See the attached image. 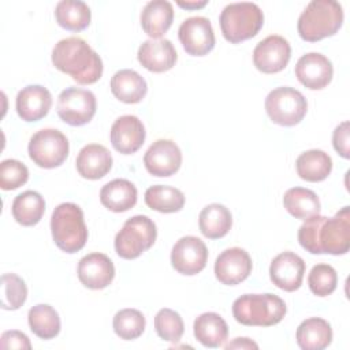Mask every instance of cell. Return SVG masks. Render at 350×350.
<instances>
[{"label": "cell", "instance_id": "11", "mask_svg": "<svg viewBox=\"0 0 350 350\" xmlns=\"http://www.w3.org/2000/svg\"><path fill=\"white\" fill-rule=\"evenodd\" d=\"M208 261L206 245L197 237L186 235L176 241L171 250V264L182 275L200 273Z\"/></svg>", "mask_w": 350, "mask_h": 350}, {"label": "cell", "instance_id": "30", "mask_svg": "<svg viewBox=\"0 0 350 350\" xmlns=\"http://www.w3.org/2000/svg\"><path fill=\"white\" fill-rule=\"evenodd\" d=\"M11 212L19 224L26 227L36 226L45 212V200L40 193L26 190L15 197Z\"/></svg>", "mask_w": 350, "mask_h": 350}, {"label": "cell", "instance_id": "42", "mask_svg": "<svg viewBox=\"0 0 350 350\" xmlns=\"http://www.w3.org/2000/svg\"><path fill=\"white\" fill-rule=\"evenodd\" d=\"M226 350L230 349H258V345L253 340H250L249 338H235L232 342L227 343L224 346Z\"/></svg>", "mask_w": 350, "mask_h": 350}, {"label": "cell", "instance_id": "14", "mask_svg": "<svg viewBox=\"0 0 350 350\" xmlns=\"http://www.w3.org/2000/svg\"><path fill=\"white\" fill-rule=\"evenodd\" d=\"M144 164L153 176H171L180 168L182 152L174 141L157 139L145 152Z\"/></svg>", "mask_w": 350, "mask_h": 350}, {"label": "cell", "instance_id": "31", "mask_svg": "<svg viewBox=\"0 0 350 350\" xmlns=\"http://www.w3.org/2000/svg\"><path fill=\"white\" fill-rule=\"evenodd\" d=\"M55 18L59 26L70 31H81L90 23V8L79 0H62L56 4Z\"/></svg>", "mask_w": 350, "mask_h": 350}, {"label": "cell", "instance_id": "41", "mask_svg": "<svg viewBox=\"0 0 350 350\" xmlns=\"http://www.w3.org/2000/svg\"><path fill=\"white\" fill-rule=\"evenodd\" d=\"M0 347L7 350V349H31V343L27 338L26 334L12 329V331H5L3 332L0 338Z\"/></svg>", "mask_w": 350, "mask_h": 350}, {"label": "cell", "instance_id": "23", "mask_svg": "<svg viewBox=\"0 0 350 350\" xmlns=\"http://www.w3.org/2000/svg\"><path fill=\"white\" fill-rule=\"evenodd\" d=\"M109 86L112 94L126 104L139 103L148 92V85L144 77L130 68L116 71L111 78Z\"/></svg>", "mask_w": 350, "mask_h": 350}, {"label": "cell", "instance_id": "2", "mask_svg": "<svg viewBox=\"0 0 350 350\" xmlns=\"http://www.w3.org/2000/svg\"><path fill=\"white\" fill-rule=\"evenodd\" d=\"M53 66L81 85H92L103 75V60L81 37L60 40L52 51Z\"/></svg>", "mask_w": 350, "mask_h": 350}, {"label": "cell", "instance_id": "10", "mask_svg": "<svg viewBox=\"0 0 350 350\" xmlns=\"http://www.w3.org/2000/svg\"><path fill=\"white\" fill-rule=\"evenodd\" d=\"M96 96L86 89L67 88L57 97V115L70 126H83L96 113Z\"/></svg>", "mask_w": 350, "mask_h": 350}, {"label": "cell", "instance_id": "12", "mask_svg": "<svg viewBox=\"0 0 350 350\" xmlns=\"http://www.w3.org/2000/svg\"><path fill=\"white\" fill-rule=\"evenodd\" d=\"M179 41L191 56H205L215 46V33L211 21L205 16H190L185 19L178 30Z\"/></svg>", "mask_w": 350, "mask_h": 350}, {"label": "cell", "instance_id": "33", "mask_svg": "<svg viewBox=\"0 0 350 350\" xmlns=\"http://www.w3.org/2000/svg\"><path fill=\"white\" fill-rule=\"evenodd\" d=\"M29 327L41 339H52L60 332L59 313L48 304H37L27 313Z\"/></svg>", "mask_w": 350, "mask_h": 350}, {"label": "cell", "instance_id": "5", "mask_svg": "<svg viewBox=\"0 0 350 350\" xmlns=\"http://www.w3.org/2000/svg\"><path fill=\"white\" fill-rule=\"evenodd\" d=\"M51 231L56 246L66 253L79 252L88 241V228L82 209L74 202H63L51 217Z\"/></svg>", "mask_w": 350, "mask_h": 350}, {"label": "cell", "instance_id": "16", "mask_svg": "<svg viewBox=\"0 0 350 350\" xmlns=\"http://www.w3.org/2000/svg\"><path fill=\"white\" fill-rule=\"evenodd\" d=\"M334 67L328 57L319 52L301 56L295 64L297 79L310 90L324 89L332 79Z\"/></svg>", "mask_w": 350, "mask_h": 350}, {"label": "cell", "instance_id": "35", "mask_svg": "<svg viewBox=\"0 0 350 350\" xmlns=\"http://www.w3.org/2000/svg\"><path fill=\"white\" fill-rule=\"evenodd\" d=\"M145 317L144 314L133 308H126L119 310L113 316L112 327L115 334L123 340H133L142 335L145 329Z\"/></svg>", "mask_w": 350, "mask_h": 350}, {"label": "cell", "instance_id": "18", "mask_svg": "<svg viewBox=\"0 0 350 350\" xmlns=\"http://www.w3.org/2000/svg\"><path fill=\"white\" fill-rule=\"evenodd\" d=\"M79 282L92 290H101L109 286L115 278V267L104 253H90L78 262Z\"/></svg>", "mask_w": 350, "mask_h": 350}, {"label": "cell", "instance_id": "13", "mask_svg": "<svg viewBox=\"0 0 350 350\" xmlns=\"http://www.w3.org/2000/svg\"><path fill=\"white\" fill-rule=\"evenodd\" d=\"M291 57V46L288 41L278 34H272L261 40L253 51V63L256 68L264 74H275L282 71Z\"/></svg>", "mask_w": 350, "mask_h": 350}, {"label": "cell", "instance_id": "27", "mask_svg": "<svg viewBox=\"0 0 350 350\" xmlns=\"http://www.w3.org/2000/svg\"><path fill=\"white\" fill-rule=\"evenodd\" d=\"M196 339L205 347H220L228 335V327L224 319L215 313L206 312L194 320L193 325Z\"/></svg>", "mask_w": 350, "mask_h": 350}, {"label": "cell", "instance_id": "19", "mask_svg": "<svg viewBox=\"0 0 350 350\" xmlns=\"http://www.w3.org/2000/svg\"><path fill=\"white\" fill-rule=\"evenodd\" d=\"M109 138L115 150L122 154H133L145 141V127L135 115H123L113 122Z\"/></svg>", "mask_w": 350, "mask_h": 350}, {"label": "cell", "instance_id": "17", "mask_svg": "<svg viewBox=\"0 0 350 350\" xmlns=\"http://www.w3.org/2000/svg\"><path fill=\"white\" fill-rule=\"evenodd\" d=\"M304 273L305 262L293 252H283L278 254L269 265V276L272 283L280 290L290 293L301 287Z\"/></svg>", "mask_w": 350, "mask_h": 350}, {"label": "cell", "instance_id": "3", "mask_svg": "<svg viewBox=\"0 0 350 350\" xmlns=\"http://www.w3.org/2000/svg\"><path fill=\"white\" fill-rule=\"evenodd\" d=\"M343 23V8L334 0L310 1L298 18L297 29L302 40L320 41L334 36Z\"/></svg>", "mask_w": 350, "mask_h": 350}, {"label": "cell", "instance_id": "6", "mask_svg": "<svg viewBox=\"0 0 350 350\" xmlns=\"http://www.w3.org/2000/svg\"><path fill=\"white\" fill-rule=\"evenodd\" d=\"M224 38L238 44L254 37L264 25V14L254 3H231L226 5L219 18Z\"/></svg>", "mask_w": 350, "mask_h": 350}, {"label": "cell", "instance_id": "28", "mask_svg": "<svg viewBox=\"0 0 350 350\" xmlns=\"http://www.w3.org/2000/svg\"><path fill=\"white\" fill-rule=\"evenodd\" d=\"M232 226L231 212L221 204L206 205L198 216V227L204 237L219 239L227 235Z\"/></svg>", "mask_w": 350, "mask_h": 350}, {"label": "cell", "instance_id": "43", "mask_svg": "<svg viewBox=\"0 0 350 350\" xmlns=\"http://www.w3.org/2000/svg\"><path fill=\"white\" fill-rule=\"evenodd\" d=\"M176 4L182 8H186V10H197V8H202L208 4L206 0H202V1H176Z\"/></svg>", "mask_w": 350, "mask_h": 350}, {"label": "cell", "instance_id": "38", "mask_svg": "<svg viewBox=\"0 0 350 350\" xmlns=\"http://www.w3.org/2000/svg\"><path fill=\"white\" fill-rule=\"evenodd\" d=\"M308 284L314 295L327 297L336 288V271L329 264H317L310 269L308 275Z\"/></svg>", "mask_w": 350, "mask_h": 350}, {"label": "cell", "instance_id": "32", "mask_svg": "<svg viewBox=\"0 0 350 350\" xmlns=\"http://www.w3.org/2000/svg\"><path fill=\"white\" fill-rule=\"evenodd\" d=\"M283 205L295 219H308L320 213V200L317 194L305 187H291L284 193Z\"/></svg>", "mask_w": 350, "mask_h": 350}, {"label": "cell", "instance_id": "15", "mask_svg": "<svg viewBox=\"0 0 350 350\" xmlns=\"http://www.w3.org/2000/svg\"><path fill=\"white\" fill-rule=\"evenodd\" d=\"M252 268V258L245 249L230 247L217 256L215 261V276L221 284L235 286L247 279Z\"/></svg>", "mask_w": 350, "mask_h": 350}, {"label": "cell", "instance_id": "22", "mask_svg": "<svg viewBox=\"0 0 350 350\" xmlns=\"http://www.w3.org/2000/svg\"><path fill=\"white\" fill-rule=\"evenodd\" d=\"M78 174L85 179H100L112 168V156L109 150L100 144L83 146L75 160Z\"/></svg>", "mask_w": 350, "mask_h": 350}, {"label": "cell", "instance_id": "34", "mask_svg": "<svg viewBox=\"0 0 350 350\" xmlns=\"http://www.w3.org/2000/svg\"><path fill=\"white\" fill-rule=\"evenodd\" d=\"M145 204L153 211L161 213H172L183 208L185 194L172 186L154 185L146 189Z\"/></svg>", "mask_w": 350, "mask_h": 350}, {"label": "cell", "instance_id": "25", "mask_svg": "<svg viewBox=\"0 0 350 350\" xmlns=\"http://www.w3.org/2000/svg\"><path fill=\"white\" fill-rule=\"evenodd\" d=\"M137 187L127 179H113L100 190L101 204L112 212H126L137 204Z\"/></svg>", "mask_w": 350, "mask_h": 350}, {"label": "cell", "instance_id": "8", "mask_svg": "<svg viewBox=\"0 0 350 350\" xmlns=\"http://www.w3.org/2000/svg\"><path fill=\"white\" fill-rule=\"evenodd\" d=\"M265 111L273 123L291 127L304 119L308 111V103L299 90L280 86L268 93Z\"/></svg>", "mask_w": 350, "mask_h": 350}, {"label": "cell", "instance_id": "20", "mask_svg": "<svg viewBox=\"0 0 350 350\" xmlns=\"http://www.w3.org/2000/svg\"><path fill=\"white\" fill-rule=\"evenodd\" d=\"M137 57L146 70L152 72H164L175 66L178 53L170 40L150 38L141 44Z\"/></svg>", "mask_w": 350, "mask_h": 350}, {"label": "cell", "instance_id": "29", "mask_svg": "<svg viewBox=\"0 0 350 350\" xmlns=\"http://www.w3.org/2000/svg\"><path fill=\"white\" fill-rule=\"evenodd\" d=\"M295 168L301 179L321 182L331 174L332 159L324 150L310 149L297 157Z\"/></svg>", "mask_w": 350, "mask_h": 350}, {"label": "cell", "instance_id": "9", "mask_svg": "<svg viewBox=\"0 0 350 350\" xmlns=\"http://www.w3.org/2000/svg\"><path fill=\"white\" fill-rule=\"evenodd\" d=\"M29 156L41 168H55L64 163L70 145L67 137L56 129H42L37 131L27 146Z\"/></svg>", "mask_w": 350, "mask_h": 350}, {"label": "cell", "instance_id": "4", "mask_svg": "<svg viewBox=\"0 0 350 350\" xmlns=\"http://www.w3.org/2000/svg\"><path fill=\"white\" fill-rule=\"evenodd\" d=\"M287 312L284 301L271 293L243 294L232 304L234 319L247 327H271L280 323Z\"/></svg>", "mask_w": 350, "mask_h": 350}, {"label": "cell", "instance_id": "24", "mask_svg": "<svg viewBox=\"0 0 350 350\" xmlns=\"http://www.w3.org/2000/svg\"><path fill=\"white\" fill-rule=\"evenodd\" d=\"M174 21L172 4L167 0H153L145 4L141 12V26L153 40L168 31Z\"/></svg>", "mask_w": 350, "mask_h": 350}, {"label": "cell", "instance_id": "7", "mask_svg": "<svg viewBox=\"0 0 350 350\" xmlns=\"http://www.w3.org/2000/svg\"><path fill=\"white\" fill-rule=\"evenodd\" d=\"M157 230L152 219L135 215L127 219L115 237V250L119 257L133 260L150 249L156 241Z\"/></svg>", "mask_w": 350, "mask_h": 350}, {"label": "cell", "instance_id": "36", "mask_svg": "<svg viewBox=\"0 0 350 350\" xmlns=\"http://www.w3.org/2000/svg\"><path fill=\"white\" fill-rule=\"evenodd\" d=\"M27 298V287L22 278L15 273L1 276V308L5 310L19 309Z\"/></svg>", "mask_w": 350, "mask_h": 350}, {"label": "cell", "instance_id": "26", "mask_svg": "<svg viewBox=\"0 0 350 350\" xmlns=\"http://www.w3.org/2000/svg\"><path fill=\"white\" fill-rule=\"evenodd\" d=\"M295 339L302 350H323L332 342V328L321 317H309L298 325Z\"/></svg>", "mask_w": 350, "mask_h": 350}, {"label": "cell", "instance_id": "21", "mask_svg": "<svg viewBox=\"0 0 350 350\" xmlns=\"http://www.w3.org/2000/svg\"><path fill=\"white\" fill-rule=\"evenodd\" d=\"M52 105L49 90L41 85H29L19 90L15 101L16 112L25 122H37L46 116Z\"/></svg>", "mask_w": 350, "mask_h": 350}, {"label": "cell", "instance_id": "1", "mask_svg": "<svg viewBox=\"0 0 350 350\" xmlns=\"http://www.w3.org/2000/svg\"><path fill=\"white\" fill-rule=\"evenodd\" d=\"M298 242L312 254H346L350 249V208L343 206L334 217L314 215L305 219Z\"/></svg>", "mask_w": 350, "mask_h": 350}, {"label": "cell", "instance_id": "40", "mask_svg": "<svg viewBox=\"0 0 350 350\" xmlns=\"http://www.w3.org/2000/svg\"><path fill=\"white\" fill-rule=\"evenodd\" d=\"M350 130H349V122L345 120L339 126L335 127L332 133V145L334 149L343 157H350Z\"/></svg>", "mask_w": 350, "mask_h": 350}, {"label": "cell", "instance_id": "37", "mask_svg": "<svg viewBox=\"0 0 350 350\" xmlns=\"http://www.w3.org/2000/svg\"><path fill=\"white\" fill-rule=\"evenodd\" d=\"M154 329L161 339L176 343L183 335L185 324L178 312L163 308L154 316Z\"/></svg>", "mask_w": 350, "mask_h": 350}, {"label": "cell", "instance_id": "39", "mask_svg": "<svg viewBox=\"0 0 350 350\" xmlns=\"http://www.w3.org/2000/svg\"><path fill=\"white\" fill-rule=\"evenodd\" d=\"M29 179L27 167L15 159L3 160L0 164V187L3 190H15L23 186Z\"/></svg>", "mask_w": 350, "mask_h": 350}]
</instances>
